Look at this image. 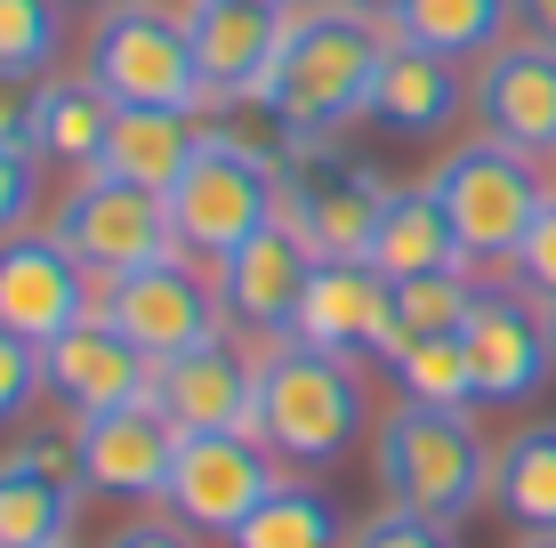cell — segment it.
<instances>
[{"label":"cell","mask_w":556,"mask_h":548,"mask_svg":"<svg viewBox=\"0 0 556 548\" xmlns=\"http://www.w3.org/2000/svg\"><path fill=\"white\" fill-rule=\"evenodd\" d=\"M371 428V387L363 364L323 355L306 339H266L258 387H251V436L291 468H339Z\"/></svg>","instance_id":"obj_1"},{"label":"cell","mask_w":556,"mask_h":548,"mask_svg":"<svg viewBox=\"0 0 556 548\" xmlns=\"http://www.w3.org/2000/svg\"><path fill=\"white\" fill-rule=\"evenodd\" d=\"M379 49H388V33L348 16V9L291 16V33H282V49H275V73H266V89H258L266 113L282 122V138L291 145H323L348 122H363Z\"/></svg>","instance_id":"obj_2"},{"label":"cell","mask_w":556,"mask_h":548,"mask_svg":"<svg viewBox=\"0 0 556 548\" xmlns=\"http://www.w3.org/2000/svg\"><path fill=\"white\" fill-rule=\"evenodd\" d=\"M371 460H379L388 508H412V517H435V524H468L492 500V460L501 451L476 436L468 411L395 404L371 436Z\"/></svg>","instance_id":"obj_3"},{"label":"cell","mask_w":556,"mask_h":548,"mask_svg":"<svg viewBox=\"0 0 556 548\" xmlns=\"http://www.w3.org/2000/svg\"><path fill=\"white\" fill-rule=\"evenodd\" d=\"M428 186H435V202H444V218H452V234H459V251H468L476 275L508 267L516 242L532 234V218H541V202H548V169L532 154H516V145H501V138H484V129L459 138L452 154L428 169Z\"/></svg>","instance_id":"obj_4"},{"label":"cell","mask_w":556,"mask_h":548,"mask_svg":"<svg viewBox=\"0 0 556 548\" xmlns=\"http://www.w3.org/2000/svg\"><path fill=\"white\" fill-rule=\"evenodd\" d=\"M81 73L113 105H178V113L210 105L202 65H194V33H186V16L162 9V0H122V9L89 16Z\"/></svg>","instance_id":"obj_5"},{"label":"cell","mask_w":556,"mask_h":548,"mask_svg":"<svg viewBox=\"0 0 556 548\" xmlns=\"http://www.w3.org/2000/svg\"><path fill=\"white\" fill-rule=\"evenodd\" d=\"M282 218V162L275 154H251V145L218 138L210 129L194 169L169 186V226H178V251L202 258V267H226L251 234Z\"/></svg>","instance_id":"obj_6"},{"label":"cell","mask_w":556,"mask_h":548,"mask_svg":"<svg viewBox=\"0 0 556 548\" xmlns=\"http://www.w3.org/2000/svg\"><path fill=\"white\" fill-rule=\"evenodd\" d=\"M49 234L65 242L98 282H122L153 267V258L178 251V226H169V202L146 194V186L113 178V169H81L65 178V194L49 202Z\"/></svg>","instance_id":"obj_7"},{"label":"cell","mask_w":556,"mask_h":548,"mask_svg":"<svg viewBox=\"0 0 556 548\" xmlns=\"http://www.w3.org/2000/svg\"><path fill=\"white\" fill-rule=\"evenodd\" d=\"M388 211V178L371 162H355L339 138L291 145L282 154V218L299 226V242L315 258H363Z\"/></svg>","instance_id":"obj_8"},{"label":"cell","mask_w":556,"mask_h":548,"mask_svg":"<svg viewBox=\"0 0 556 548\" xmlns=\"http://www.w3.org/2000/svg\"><path fill=\"white\" fill-rule=\"evenodd\" d=\"M98 307L138 339L153 364H169V355H186V347H202V339L226 331L218 275H210L202 258H186V251H169V258H153V267H138V275L105 282Z\"/></svg>","instance_id":"obj_9"},{"label":"cell","mask_w":556,"mask_h":548,"mask_svg":"<svg viewBox=\"0 0 556 548\" xmlns=\"http://www.w3.org/2000/svg\"><path fill=\"white\" fill-rule=\"evenodd\" d=\"M459 347H468V371H476V404H492V411H525L556 371L548 307L532 291H516V282H484L476 291V315L459 331Z\"/></svg>","instance_id":"obj_10"},{"label":"cell","mask_w":556,"mask_h":548,"mask_svg":"<svg viewBox=\"0 0 556 548\" xmlns=\"http://www.w3.org/2000/svg\"><path fill=\"white\" fill-rule=\"evenodd\" d=\"M275 493V451L251 428H210V436H178V468H169L162 508L194 533L235 540V524Z\"/></svg>","instance_id":"obj_11"},{"label":"cell","mask_w":556,"mask_h":548,"mask_svg":"<svg viewBox=\"0 0 556 548\" xmlns=\"http://www.w3.org/2000/svg\"><path fill=\"white\" fill-rule=\"evenodd\" d=\"M98 298H105V282L89 275L49 226H25V234L0 242V323L16 339L49 347V339H65L73 323H89Z\"/></svg>","instance_id":"obj_12"},{"label":"cell","mask_w":556,"mask_h":548,"mask_svg":"<svg viewBox=\"0 0 556 548\" xmlns=\"http://www.w3.org/2000/svg\"><path fill=\"white\" fill-rule=\"evenodd\" d=\"M291 339H306L323 355H348V364H388L395 355V282L371 258H315Z\"/></svg>","instance_id":"obj_13"},{"label":"cell","mask_w":556,"mask_h":548,"mask_svg":"<svg viewBox=\"0 0 556 548\" xmlns=\"http://www.w3.org/2000/svg\"><path fill=\"white\" fill-rule=\"evenodd\" d=\"M468 113L484 138L516 145L532 162H556V49L548 41H501L468 73Z\"/></svg>","instance_id":"obj_14"},{"label":"cell","mask_w":556,"mask_h":548,"mask_svg":"<svg viewBox=\"0 0 556 548\" xmlns=\"http://www.w3.org/2000/svg\"><path fill=\"white\" fill-rule=\"evenodd\" d=\"M41 371H49V395L73 420H98V411H122V404H146L153 395V355L113 323L105 307L89 315V323H73L65 339H49Z\"/></svg>","instance_id":"obj_15"},{"label":"cell","mask_w":556,"mask_h":548,"mask_svg":"<svg viewBox=\"0 0 556 548\" xmlns=\"http://www.w3.org/2000/svg\"><path fill=\"white\" fill-rule=\"evenodd\" d=\"M468 73H476V65H459V56H435V49L395 41V33H388V49H379V73H371V98H363V122L388 129V138L428 145V138H444L459 113H468Z\"/></svg>","instance_id":"obj_16"},{"label":"cell","mask_w":556,"mask_h":548,"mask_svg":"<svg viewBox=\"0 0 556 548\" xmlns=\"http://www.w3.org/2000/svg\"><path fill=\"white\" fill-rule=\"evenodd\" d=\"M169 468H178V428H169V411L153 404V395L81 420V493H98V500H162Z\"/></svg>","instance_id":"obj_17"},{"label":"cell","mask_w":556,"mask_h":548,"mask_svg":"<svg viewBox=\"0 0 556 548\" xmlns=\"http://www.w3.org/2000/svg\"><path fill=\"white\" fill-rule=\"evenodd\" d=\"M218 275V298H226V323L251 331V339H291L299 331V298H306V275H315V251L299 242L291 218H275L266 234H251Z\"/></svg>","instance_id":"obj_18"},{"label":"cell","mask_w":556,"mask_h":548,"mask_svg":"<svg viewBox=\"0 0 556 548\" xmlns=\"http://www.w3.org/2000/svg\"><path fill=\"white\" fill-rule=\"evenodd\" d=\"M186 33H194V65H202L210 105H235V98H258V89H266L291 16L266 9V0H194ZM210 105H202V113H210Z\"/></svg>","instance_id":"obj_19"},{"label":"cell","mask_w":556,"mask_h":548,"mask_svg":"<svg viewBox=\"0 0 556 548\" xmlns=\"http://www.w3.org/2000/svg\"><path fill=\"white\" fill-rule=\"evenodd\" d=\"M251 387H258V355H242L235 339H202V347L153 364V404L169 411L178 436H210V428H251Z\"/></svg>","instance_id":"obj_20"},{"label":"cell","mask_w":556,"mask_h":548,"mask_svg":"<svg viewBox=\"0 0 556 548\" xmlns=\"http://www.w3.org/2000/svg\"><path fill=\"white\" fill-rule=\"evenodd\" d=\"M202 138H210L202 113H178V105H113L105 162L98 169H113V178H129V186H146V194L169 202V186L194 169Z\"/></svg>","instance_id":"obj_21"},{"label":"cell","mask_w":556,"mask_h":548,"mask_svg":"<svg viewBox=\"0 0 556 548\" xmlns=\"http://www.w3.org/2000/svg\"><path fill=\"white\" fill-rule=\"evenodd\" d=\"M363 258H371L388 282L468 267V251H459V234H452V218H444V202H435L428 178H419V186H388V211H379V234H371Z\"/></svg>","instance_id":"obj_22"},{"label":"cell","mask_w":556,"mask_h":548,"mask_svg":"<svg viewBox=\"0 0 556 548\" xmlns=\"http://www.w3.org/2000/svg\"><path fill=\"white\" fill-rule=\"evenodd\" d=\"M105 129H113V98L89 73H49L41 81V129H33V154L65 178L105 162Z\"/></svg>","instance_id":"obj_23"},{"label":"cell","mask_w":556,"mask_h":548,"mask_svg":"<svg viewBox=\"0 0 556 548\" xmlns=\"http://www.w3.org/2000/svg\"><path fill=\"white\" fill-rule=\"evenodd\" d=\"M395 41H419L435 56L484 65L501 41H516V0H404L395 9Z\"/></svg>","instance_id":"obj_24"},{"label":"cell","mask_w":556,"mask_h":548,"mask_svg":"<svg viewBox=\"0 0 556 548\" xmlns=\"http://www.w3.org/2000/svg\"><path fill=\"white\" fill-rule=\"evenodd\" d=\"M492 508L516 533H556V420H525L492 460Z\"/></svg>","instance_id":"obj_25"},{"label":"cell","mask_w":556,"mask_h":548,"mask_svg":"<svg viewBox=\"0 0 556 548\" xmlns=\"http://www.w3.org/2000/svg\"><path fill=\"white\" fill-rule=\"evenodd\" d=\"M226 548H348V517H339V500L323 493V484L275 476V493L235 524Z\"/></svg>","instance_id":"obj_26"},{"label":"cell","mask_w":556,"mask_h":548,"mask_svg":"<svg viewBox=\"0 0 556 548\" xmlns=\"http://www.w3.org/2000/svg\"><path fill=\"white\" fill-rule=\"evenodd\" d=\"M73 508H81V484L49 476L33 460H0V548H65Z\"/></svg>","instance_id":"obj_27"},{"label":"cell","mask_w":556,"mask_h":548,"mask_svg":"<svg viewBox=\"0 0 556 548\" xmlns=\"http://www.w3.org/2000/svg\"><path fill=\"white\" fill-rule=\"evenodd\" d=\"M388 380H395V404H428V411H468L476 404V371H468V347L452 339H404L388 355Z\"/></svg>","instance_id":"obj_28"},{"label":"cell","mask_w":556,"mask_h":548,"mask_svg":"<svg viewBox=\"0 0 556 548\" xmlns=\"http://www.w3.org/2000/svg\"><path fill=\"white\" fill-rule=\"evenodd\" d=\"M73 49V9L65 0H0V73L49 81Z\"/></svg>","instance_id":"obj_29"},{"label":"cell","mask_w":556,"mask_h":548,"mask_svg":"<svg viewBox=\"0 0 556 548\" xmlns=\"http://www.w3.org/2000/svg\"><path fill=\"white\" fill-rule=\"evenodd\" d=\"M476 291H484V275H476V267L395 282V347H404V339H452V331H468Z\"/></svg>","instance_id":"obj_30"},{"label":"cell","mask_w":556,"mask_h":548,"mask_svg":"<svg viewBox=\"0 0 556 548\" xmlns=\"http://www.w3.org/2000/svg\"><path fill=\"white\" fill-rule=\"evenodd\" d=\"M41 211H49V162L25 145H0V242L25 234Z\"/></svg>","instance_id":"obj_31"},{"label":"cell","mask_w":556,"mask_h":548,"mask_svg":"<svg viewBox=\"0 0 556 548\" xmlns=\"http://www.w3.org/2000/svg\"><path fill=\"white\" fill-rule=\"evenodd\" d=\"M33 395H49V371H41V347L16 339L0 323V428H16L33 411Z\"/></svg>","instance_id":"obj_32"},{"label":"cell","mask_w":556,"mask_h":548,"mask_svg":"<svg viewBox=\"0 0 556 548\" xmlns=\"http://www.w3.org/2000/svg\"><path fill=\"white\" fill-rule=\"evenodd\" d=\"M508 282H516V291H532L541 307H556V186H548L541 218H532V234L516 242V258H508Z\"/></svg>","instance_id":"obj_33"},{"label":"cell","mask_w":556,"mask_h":548,"mask_svg":"<svg viewBox=\"0 0 556 548\" xmlns=\"http://www.w3.org/2000/svg\"><path fill=\"white\" fill-rule=\"evenodd\" d=\"M16 460H33V468H49V476H65V484H81V420H41V428H25V444H16Z\"/></svg>","instance_id":"obj_34"},{"label":"cell","mask_w":556,"mask_h":548,"mask_svg":"<svg viewBox=\"0 0 556 548\" xmlns=\"http://www.w3.org/2000/svg\"><path fill=\"white\" fill-rule=\"evenodd\" d=\"M348 548H459V540H452V524H435V517H412V508H379V517L363 524Z\"/></svg>","instance_id":"obj_35"},{"label":"cell","mask_w":556,"mask_h":548,"mask_svg":"<svg viewBox=\"0 0 556 548\" xmlns=\"http://www.w3.org/2000/svg\"><path fill=\"white\" fill-rule=\"evenodd\" d=\"M33 129H41V81L33 73H0V145L33 154Z\"/></svg>","instance_id":"obj_36"},{"label":"cell","mask_w":556,"mask_h":548,"mask_svg":"<svg viewBox=\"0 0 556 548\" xmlns=\"http://www.w3.org/2000/svg\"><path fill=\"white\" fill-rule=\"evenodd\" d=\"M105 548H202V540H194V524H178V517H129Z\"/></svg>","instance_id":"obj_37"},{"label":"cell","mask_w":556,"mask_h":548,"mask_svg":"<svg viewBox=\"0 0 556 548\" xmlns=\"http://www.w3.org/2000/svg\"><path fill=\"white\" fill-rule=\"evenodd\" d=\"M516 33H525V41H548V49H556V0H516Z\"/></svg>","instance_id":"obj_38"},{"label":"cell","mask_w":556,"mask_h":548,"mask_svg":"<svg viewBox=\"0 0 556 548\" xmlns=\"http://www.w3.org/2000/svg\"><path fill=\"white\" fill-rule=\"evenodd\" d=\"M331 9H348V16H363V25L395 33V9H404V0H331Z\"/></svg>","instance_id":"obj_39"},{"label":"cell","mask_w":556,"mask_h":548,"mask_svg":"<svg viewBox=\"0 0 556 548\" xmlns=\"http://www.w3.org/2000/svg\"><path fill=\"white\" fill-rule=\"evenodd\" d=\"M73 16H105V9H122V0H65Z\"/></svg>","instance_id":"obj_40"},{"label":"cell","mask_w":556,"mask_h":548,"mask_svg":"<svg viewBox=\"0 0 556 548\" xmlns=\"http://www.w3.org/2000/svg\"><path fill=\"white\" fill-rule=\"evenodd\" d=\"M525 548H556V533H525Z\"/></svg>","instance_id":"obj_41"},{"label":"cell","mask_w":556,"mask_h":548,"mask_svg":"<svg viewBox=\"0 0 556 548\" xmlns=\"http://www.w3.org/2000/svg\"><path fill=\"white\" fill-rule=\"evenodd\" d=\"M306 9H331V0H291V16H306Z\"/></svg>","instance_id":"obj_42"},{"label":"cell","mask_w":556,"mask_h":548,"mask_svg":"<svg viewBox=\"0 0 556 548\" xmlns=\"http://www.w3.org/2000/svg\"><path fill=\"white\" fill-rule=\"evenodd\" d=\"M548 347H556V307H548Z\"/></svg>","instance_id":"obj_43"}]
</instances>
